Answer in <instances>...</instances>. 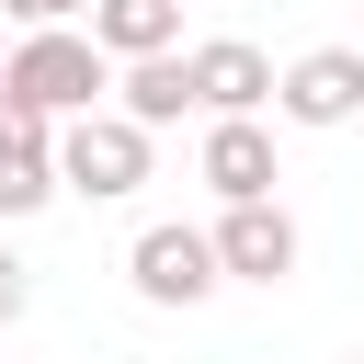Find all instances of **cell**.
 Masks as SVG:
<instances>
[{"mask_svg": "<svg viewBox=\"0 0 364 364\" xmlns=\"http://www.w3.org/2000/svg\"><path fill=\"white\" fill-rule=\"evenodd\" d=\"M114 91V57L91 46V34H68V23H23V46H11V68H0V102H23V114H91Z\"/></svg>", "mask_w": 364, "mask_h": 364, "instance_id": "6da1fadb", "label": "cell"}, {"mask_svg": "<svg viewBox=\"0 0 364 364\" xmlns=\"http://www.w3.org/2000/svg\"><path fill=\"white\" fill-rule=\"evenodd\" d=\"M148 182V125L125 114H57V193H91V205H125Z\"/></svg>", "mask_w": 364, "mask_h": 364, "instance_id": "7a4b0ae2", "label": "cell"}, {"mask_svg": "<svg viewBox=\"0 0 364 364\" xmlns=\"http://www.w3.org/2000/svg\"><path fill=\"white\" fill-rule=\"evenodd\" d=\"M205 250H216V273H228V284H284L307 239H296V216H284L273 193H250V205H228V216L205 228Z\"/></svg>", "mask_w": 364, "mask_h": 364, "instance_id": "3957f363", "label": "cell"}, {"mask_svg": "<svg viewBox=\"0 0 364 364\" xmlns=\"http://www.w3.org/2000/svg\"><path fill=\"white\" fill-rule=\"evenodd\" d=\"M125 284H136L148 307H205L228 273H216L205 228H136V250H125Z\"/></svg>", "mask_w": 364, "mask_h": 364, "instance_id": "277c9868", "label": "cell"}, {"mask_svg": "<svg viewBox=\"0 0 364 364\" xmlns=\"http://www.w3.org/2000/svg\"><path fill=\"white\" fill-rule=\"evenodd\" d=\"M273 114L284 125H353L364 114V46H307L296 68H273Z\"/></svg>", "mask_w": 364, "mask_h": 364, "instance_id": "5b68a950", "label": "cell"}, {"mask_svg": "<svg viewBox=\"0 0 364 364\" xmlns=\"http://www.w3.org/2000/svg\"><path fill=\"white\" fill-rule=\"evenodd\" d=\"M193 182H205L216 205H250V193H273V125H262V114H205Z\"/></svg>", "mask_w": 364, "mask_h": 364, "instance_id": "8992f818", "label": "cell"}, {"mask_svg": "<svg viewBox=\"0 0 364 364\" xmlns=\"http://www.w3.org/2000/svg\"><path fill=\"white\" fill-rule=\"evenodd\" d=\"M182 80H193V114H262V102H273V57H262V46H239V34L193 46V57H182Z\"/></svg>", "mask_w": 364, "mask_h": 364, "instance_id": "52a82bcc", "label": "cell"}, {"mask_svg": "<svg viewBox=\"0 0 364 364\" xmlns=\"http://www.w3.org/2000/svg\"><path fill=\"white\" fill-rule=\"evenodd\" d=\"M34 205H57V125L0 102V216H34Z\"/></svg>", "mask_w": 364, "mask_h": 364, "instance_id": "ba28073f", "label": "cell"}, {"mask_svg": "<svg viewBox=\"0 0 364 364\" xmlns=\"http://www.w3.org/2000/svg\"><path fill=\"white\" fill-rule=\"evenodd\" d=\"M114 114H125V125H148V136H159V125H182V114H193L182 57H171V46H159V57H114Z\"/></svg>", "mask_w": 364, "mask_h": 364, "instance_id": "9c48e42d", "label": "cell"}, {"mask_svg": "<svg viewBox=\"0 0 364 364\" xmlns=\"http://www.w3.org/2000/svg\"><path fill=\"white\" fill-rule=\"evenodd\" d=\"M182 34V0H91V46L102 57H159Z\"/></svg>", "mask_w": 364, "mask_h": 364, "instance_id": "30bf717a", "label": "cell"}, {"mask_svg": "<svg viewBox=\"0 0 364 364\" xmlns=\"http://www.w3.org/2000/svg\"><path fill=\"white\" fill-rule=\"evenodd\" d=\"M23 307H34V273H23V262H11V250H0V330H11V318H23Z\"/></svg>", "mask_w": 364, "mask_h": 364, "instance_id": "8fae6325", "label": "cell"}, {"mask_svg": "<svg viewBox=\"0 0 364 364\" xmlns=\"http://www.w3.org/2000/svg\"><path fill=\"white\" fill-rule=\"evenodd\" d=\"M11 23H68V11H91V0H0Z\"/></svg>", "mask_w": 364, "mask_h": 364, "instance_id": "7c38bea8", "label": "cell"}, {"mask_svg": "<svg viewBox=\"0 0 364 364\" xmlns=\"http://www.w3.org/2000/svg\"><path fill=\"white\" fill-rule=\"evenodd\" d=\"M353 364H364V353H353Z\"/></svg>", "mask_w": 364, "mask_h": 364, "instance_id": "4fadbf2b", "label": "cell"}]
</instances>
